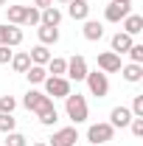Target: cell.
<instances>
[{"instance_id": "d6a6232c", "label": "cell", "mask_w": 143, "mask_h": 146, "mask_svg": "<svg viewBox=\"0 0 143 146\" xmlns=\"http://www.w3.org/2000/svg\"><path fill=\"white\" fill-rule=\"evenodd\" d=\"M48 6H54V0H34V9H39V11L48 9Z\"/></svg>"}, {"instance_id": "8992f818", "label": "cell", "mask_w": 143, "mask_h": 146, "mask_svg": "<svg viewBox=\"0 0 143 146\" xmlns=\"http://www.w3.org/2000/svg\"><path fill=\"white\" fill-rule=\"evenodd\" d=\"M87 59L81 54H76L68 59V70H65V79H73V82H84V76H87Z\"/></svg>"}, {"instance_id": "ffe728a7", "label": "cell", "mask_w": 143, "mask_h": 146, "mask_svg": "<svg viewBox=\"0 0 143 146\" xmlns=\"http://www.w3.org/2000/svg\"><path fill=\"white\" fill-rule=\"evenodd\" d=\"M6 17H9V25H23L25 6H6Z\"/></svg>"}, {"instance_id": "52a82bcc", "label": "cell", "mask_w": 143, "mask_h": 146, "mask_svg": "<svg viewBox=\"0 0 143 146\" xmlns=\"http://www.w3.org/2000/svg\"><path fill=\"white\" fill-rule=\"evenodd\" d=\"M79 141V129L76 127H62L54 132V138L48 141V146H76Z\"/></svg>"}, {"instance_id": "d4e9b609", "label": "cell", "mask_w": 143, "mask_h": 146, "mask_svg": "<svg viewBox=\"0 0 143 146\" xmlns=\"http://www.w3.org/2000/svg\"><path fill=\"white\" fill-rule=\"evenodd\" d=\"M3 146H28V138L23 135V132H6V141H3Z\"/></svg>"}, {"instance_id": "7a4b0ae2", "label": "cell", "mask_w": 143, "mask_h": 146, "mask_svg": "<svg viewBox=\"0 0 143 146\" xmlns=\"http://www.w3.org/2000/svg\"><path fill=\"white\" fill-rule=\"evenodd\" d=\"M84 82H87L90 96H95V98H107V93H109V76H107V73H101V70H87Z\"/></svg>"}, {"instance_id": "484cf974", "label": "cell", "mask_w": 143, "mask_h": 146, "mask_svg": "<svg viewBox=\"0 0 143 146\" xmlns=\"http://www.w3.org/2000/svg\"><path fill=\"white\" fill-rule=\"evenodd\" d=\"M14 127H17V118L11 115V112H0V132L6 135V132H14Z\"/></svg>"}, {"instance_id": "2e32d148", "label": "cell", "mask_w": 143, "mask_h": 146, "mask_svg": "<svg viewBox=\"0 0 143 146\" xmlns=\"http://www.w3.org/2000/svg\"><path fill=\"white\" fill-rule=\"evenodd\" d=\"M132 45H135V39H132L129 34H124V31H118V34L112 36V54H118V56L126 54Z\"/></svg>"}, {"instance_id": "4fadbf2b", "label": "cell", "mask_w": 143, "mask_h": 146, "mask_svg": "<svg viewBox=\"0 0 143 146\" xmlns=\"http://www.w3.org/2000/svg\"><path fill=\"white\" fill-rule=\"evenodd\" d=\"M59 23H62V11H59L56 6H48V9H42V11H39V25L59 28Z\"/></svg>"}, {"instance_id": "5bb4252c", "label": "cell", "mask_w": 143, "mask_h": 146, "mask_svg": "<svg viewBox=\"0 0 143 146\" xmlns=\"http://www.w3.org/2000/svg\"><path fill=\"white\" fill-rule=\"evenodd\" d=\"M118 73L124 76V82H129V84H138V82L143 79V65H135V62H129V65H124Z\"/></svg>"}, {"instance_id": "603a6c76", "label": "cell", "mask_w": 143, "mask_h": 146, "mask_svg": "<svg viewBox=\"0 0 143 146\" xmlns=\"http://www.w3.org/2000/svg\"><path fill=\"white\" fill-rule=\"evenodd\" d=\"M36 118H39L42 127H54L56 121H59V112H56V107H48V110H42V112H36Z\"/></svg>"}, {"instance_id": "8fae6325", "label": "cell", "mask_w": 143, "mask_h": 146, "mask_svg": "<svg viewBox=\"0 0 143 146\" xmlns=\"http://www.w3.org/2000/svg\"><path fill=\"white\" fill-rule=\"evenodd\" d=\"M68 14L73 20H79V23H84V20H90V3L87 0H70L68 3Z\"/></svg>"}, {"instance_id": "44dd1931", "label": "cell", "mask_w": 143, "mask_h": 146, "mask_svg": "<svg viewBox=\"0 0 143 146\" xmlns=\"http://www.w3.org/2000/svg\"><path fill=\"white\" fill-rule=\"evenodd\" d=\"M45 70H48V76H65V70H68V59L51 56V62L45 65Z\"/></svg>"}, {"instance_id": "8d00e7d4", "label": "cell", "mask_w": 143, "mask_h": 146, "mask_svg": "<svg viewBox=\"0 0 143 146\" xmlns=\"http://www.w3.org/2000/svg\"><path fill=\"white\" fill-rule=\"evenodd\" d=\"M118 3H132V0H118Z\"/></svg>"}, {"instance_id": "cb8c5ba5", "label": "cell", "mask_w": 143, "mask_h": 146, "mask_svg": "<svg viewBox=\"0 0 143 146\" xmlns=\"http://www.w3.org/2000/svg\"><path fill=\"white\" fill-rule=\"evenodd\" d=\"M20 42H23V28H20V25H9V31H6V45H9V48H17Z\"/></svg>"}, {"instance_id": "6da1fadb", "label": "cell", "mask_w": 143, "mask_h": 146, "mask_svg": "<svg viewBox=\"0 0 143 146\" xmlns=\"http://www.w3.org/2000/svg\"><path fill=\"white\" fill-rule=\"evenodd\" d=\"M65 112H68V118L73 121V127H76V124H84V121L90 118L87 98H84V96H79V93L65 96Z\"/></svg>"}, {"instance_id": "83f0119b", "label": "cell", "mask_w": 143, "mask_h": 146, "mask_svg": "<svg viewBox=\"0 0 143 146\" xmlns=\"http://www.w3.org/2000/svg\"><path fill=\"white\" fill-rule=\"evenodd\" d=\"M23 25H39V9L25 6V20H23Z\"/></svg>"}, {"instance_id": "7402d4cb", "label": "cell", "mask_w": 143, "mask_h": 146, "mask_svg": "<svg viewBox=\"0 0 143 146\" xmlns=\"http://www.w3.org/2000/svg\"><path fill=\"white\" fill-rule=\"evenodd\" d=\"M25 79H28L31 84H42V82L48 79V70H45L42 65H31V68L25 70Z\"/></svg>"}, {"instance_id": "ac0fdd59", "label": "cell", "mask_w": 143, "mask_h": 146, "mask_svg": "<svg viewBox=\"0 0 143 146\" xmlns=\"http://www.w3.org/2000/svg\"><path fill=\"white\" fill-rule=\"evenodd\" d=\"M28 56H31V65H42V68L51 62V51H48V45H36V48H31Z\"/></svg>"}, {"instance_id": "ba28073f", "label": "cell", "mask_w": 143, "mask_h": 146, "mask_svg": "<svg viewBox=\"0 0 143 146\" xmlns=\"http://www.w3.org/2000/svg\"><path fill=\"white\" fill-rule=\"evenodd\" d=\"M126 14H132V3H118V0H112L107 9H104V20H107V23H121Z\"/></svg>"}, {"instance_id": "1f68e13d", "label": "cell", "mask_w": 143, "mask_h": 146, "mask_svg": "<svg viewBox=\"0 0 143 146\" xmlns=\"http://www.w3.org/2000/svg\"><path fill=\"white\" fill-rule=\"evenodd\" d=\"M11 56H14V51H11L9 45H0V65H9Z\"/></svg>"}, {"instance_id": "9a60e30c", "label": "cell", "mask_w": 143, "mask_h": 146, "mask_svg": "<svg viewBox=\"0 0 143 146\" xmlns=\"http://www.w3.org/2000/svg\"><path fill=\"white\" fill-rule=\"evenodd\" d=\"M121 23H124V34H129V36H138L143 31V17L140 14H126Z\"/></svg>"}, {"instance_id": "e575fe53", "label": "cell", "mask_w": 143, "mask_h": 146, "mask_svg": "<svg viewBox=\"0 0 143 146\" xmlns=\"http://www.w3.org/2000/svg\"><path fill=\"white\" fill-rule=\"evenodd\" d=\"M34 146H48V143H42V141H39V143H34Z\"/></svg>"}, {"instance_id": "7c38bea8", "label": "cell", "mask_w": 143, "mask_h": 146, "mask_svg": "<svg viewBox=\"0 0 143 146\" xmlns=\"http://www.w3.org/2000/svg\"><path fill=\"white\" fill-rule=\"evenodd\" d=\"M81 34H84V39H90V42H98V39L104 36V23H98V20H84Z\"/></svg>"}, {"instance_id": "4dcf8cb0", "label": "cell", "mask_w": 143, "mask_h": 146, "mask_svg": "<svg viewBox=\"0 0 143 146\" xmlns=\"http://www.w3.org/2000/svg\"><path fill=\"white\" fill-rule=\"evenodd\" d=\"M129 129H132V135H135V138H143V118H132Z\"/></svg>"}, {"instance_id": "e0dca14e", "label": "cell", "mask_w": 143, "mask_h": 146, "mask_svg": "<svg viewBox=\"0 0 143 146\" xmlns=\"http://www.w3.org/2000/svg\"><path fill=\"white\" fill-rule=\"evenodd\" d=\"M36 36H39V45H56V42H59V28L39 25V28H36Z\"/></svg>"}, {"instance_id": "836d02e7", "label": "cell", "mask_w": 143, "mask_h": 146, "mask_svg": "<svg viewBox=\"0 0 143 146\" xmlns=\"http://www.w3.org/2000/svg\"><path fill=\"white\" fill-rule=\"evenodd\" d=\"M56 3H65V6H68V3H70V0H56Z\"/></svg>"}, {"instance_id": "d590c367", "label": "cell", "mask_w": 143, "mask_h": 146, "mask_svg": "<svg viewBox=\"0 0 143 146\" xmlns=\"http://www.w3.org/2000/svg\"><path fill=\"white\" fill-rule=\"evenodd\" d=\"M6 3H9V0H0V6H6Z\"/></svg>"}, {"instance_id": "3957f363", "label": "cell", "mask_w": 143, "mask_h": 146, "mask_svg": "<svg viewBox=\"0 0 143 146\" xmlns=\"http://www.w3.org/2000/svg\"><path fill=\"white\" fill-rule=\"evenodd\" d=\"M112 138H115V129H112L109 121L90 124V129H87V141H90L93 146H101V143H107V141H112Z\"/></svg>"}, {"instance_id": "5b68a950", "label": "cell", "mask_w": 143, "mask_h": 146, "mask_svg": "<svg viewBox=\"0 0 143 146\" xmlns=\"http://www.w3.org/2000/svg\"><path fill=\"white\" fill-rule=\"evenodd\" d=\"M23 107L28 112H42V110L54 107V101H51V96H45L42 90H28L25 98H23Z\"/></svg>"}, {"instance_id": "f1b7e54d", "label": "cell", "mask_w": 143, "mask_h": 146, "mask_svg": "<svg viewBox=\"0 0 143 146\" xmlns=\"http://www.w3.org/2000/svg\"><path fill=\"white\" fill-rule=\"evenodd\" d=\"M126 54H129V59H132L135 65H143V45H138V42H135V45H132Z\"/></svg>"}, {"instance_id": "f546056e", "label": "cell", "mask_w": 143, "mask_h": 146, "mask_svg": "<svg viewBox=\"0 0 143 146\" xmlns=\"http://www.w3.org/2000/svg\"><path fill=\"white\" fill-rule=\"evenodd\" d=\"M129 110H132V115H135V118H143V96H135Z\"/></svg>"}, {"instance_id": "9c48e42d", "label": "cell", "mask_w": 143, "mask_h": 146, "mask_svg": "<svg viewBox=\"0 0 143 146\" xmlns=\"http://www.w3.org/2000/svg\"><path fill=\"white\" fill-rule=\"evenodd\" d=\"M121 68H124V65H121V56H118V54H112V51L98 54V70H101V73L109 76V73H118Z\"/></svg>"}, {"instance_id": "74e56055", "label": "cell", "mask_w": 143, "mask_h": 146, "mask_svg": "<svg viewBox=\"0 0 143 146\" xmlns=\"http://www.w3.org/2000/svg\"><path fill=\"white\" fill-rule=\"evenodd\" d=\"M90 146H93V143H90Z\"/></svg>"}, {"instance_id": "30bf717a", "label": "cell", "mask_w": 143, "mask_h": 146, "mask_svg": "<svg viewBox=\"0 0 143 146\" xmlns=\"http://www.w3.org/2000/svg\"><path fill=\"white\" fill-rule=\"evenodd\" d=\"M132 118H135V115H132V110L124 107V104H121V107H112V112H109V124H112V129L129 127V124H132Z\"/></svg>"}, {"instance_id": "d6986e66", "label": "cell", "mask_w": 143, "mask_h": 146, "mask_svg": "<svg viewBox=\"0 0 143 146\" xmlns=\"http://www.w3.org/2000/svg\"><path fill=\"white\" fill-rule=\"evenodd\" d=\"M11 68H14V73H25L28 68H31V56H28V51H20V54L11 56Z\"/></svg>"}, {"instance_id": "277c9868", "label": "cell", "mask_w": 143, "mask_h": 146, "mask_svg": "<svg viewBox=\"0 0 143 146\" xmlns=\"http://www.w3.org/2000/svg\"><path fill=\"white\" fill-rule=\"evenodd\" d=\"M45 96H54V98H65V96H70V79H65V76H48L45 82Z\"/></svg>"}, {"instance_id": "4316f807", "label": "cell", "mask_w": 143, "mask_h": 146, "mask_svg": "<svg viewBox=\"0 0 143 146\" xmlns=\"http://www.w3.org/2000/svg\"><path fill=\"white\" fill-rule=\"evenodd\" d=\"M14 110H17V98L14 96H9V93L0 96V112H14Z\"/></svg>"}]
</instances>
